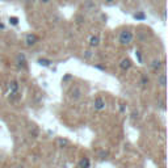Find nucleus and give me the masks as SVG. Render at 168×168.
Here are the masks:
<instances>
[{
    "mask_svg": "<svg viewBox=\"0 0 168 168\" xmlns=\"http://www.w3.org/2000/svg\"><path fill=\"white\" fill-rule=\"evenodd\" d=\"M133 39H134V34L130 30H122L120 33V36H118V42L122 46H129L133 42Z\"/></svg>",
    "mask_w": 168,
    "mask_h": 168,
    "instance_id": "1",
    "label": "nucleus"
},
{
    "mask_svg": "<svg viewBox=\"0 0 168 168\" xmlns=\"http://www.w3.org/2000/svg\"><path fill=\"white\" fill-rule=\"evenodd\" d=\"M70 97H71V100H74V101L80 100L81 97H83V89H81L79 85H75L70 91Z\"/></svg>",
    "mask_w": 168,
    "mask_h": 168,
    "instance_id": "2",
    "label": "nucleus"
},
{
    "mask_svg": "<svg viewBox=\"0 0 168 168\" xmlns=\"http://www.w3.org/2000/svg\"><path fill=\"white\" fill-rule=\"evenodd\" d=\"M105 106H106L105 100L102 99L101 96H97L96 99H94V101H93V109L97 110V112H101V110L105 109Z\"/></svg>",
    "mask_w": 168,
    "mask_h": 168,
    "instance_id": "3",
    "label": "nucleus"
},
{
    "mask_svg": "<svg viewBox=\"0 0 168 168\" xmlns=\"http://www.w3.org/2000/svg\"><path fill=\"white\" fill-rule=\"evenodd\" d=\"M37 42H38V37H37L34 33H30V34H28V36L25 37V45L28 47L34 46Z\"/></svg>",
    "mask_w": 168,
    "mask_h": 168,
    "instance_id": "4",
    "label": "nucleus"
},
{
    "mask_svg": "<svg viewBox=\"0 0 168 168\" xmlns=\"http://www.w3.org/2000/svg\"><path fill=\"white\" fill-rule=\"evenodd\" d=\"M84 9L89 13H93L97 10V4L93 0H85V3H84Z\"/></svg>",
    "mask_w": 168,
    "mask_h": 168,
    "instance_id": "5",
    "label": "nucleus"
},
{
    "mask_svg": "<svg viewBox=\"0 0 168 168\" xmlns=\"http://www.w3.org/2000/svg\"><path fill=\"white\" fill-rule=\"evenodd\" d=\"M156 83L160 88H165V85H167V75H165L164 72L159 74L156 78Z\"/></svg>",
    "mask_w": 168,
    "mask_h": 168,
    "instance_id": "6",
    "label": "nucleus"
},
{
    "mask_svg": "<svg viewBox=\"0 0 168 168\" xmlns=\"http://www.w3.org/2000/svg\"><path fill=\"white\" fill-rule=\"evenodd\" d=\"M120 68L122 71H127L131 68V60L129 58H123L122 60L120 62Z\"/></svg>",
    "mask_w": 168,
    "mask_h": 168,
    "instance_id": "7",
    "label": "nucleus"
},
{
    "mask_svg": "<svg viewBox=\"0 0 168 168\" xmlns=\"http://www.w3.org/2000/svg\"><path fill=\"white\" fill-rule=\"evenodd\" d=\"M162 66H163V62L160 59H154L150 63V68H151L152 71H155V72H158V71L162 68Z\"/></svg>",
    "mask_w": 168,
    "mask_h": 168,
    "instance_id": "8",
    "label": "nucleus"
},
{
    "mask_svg": "<svg viewBox=\"0 0 168 168\" xmlns=\"http://www.w3.org/2000/svg\"><path fill=\"white\" fill-rule=\"evenodd\" d=\"M79 168H89L91 167V160H89V158H81L80 160H79V164H78Z\"/></svg>",
    "mask_w": 168,
    "mask_h": 168,
    "instance_id": "9",
    "label": "nucleus"
},
{
    "mask_svg": "<svg viewBox=\"0 0 168 168\" xmlns=\"http://www.w3.org/2000/svg\"><path fill=\"white\" fill-rule=\"evenodd\" d=\"M9 92L12 94H16L18 92V88H20V84H18V81H16V80H13V81H10L9 83Z\"/></svg>",
    "mask_w": 168,
    "mask_h": 168,
    "instance_id": "10",
    "label": "nucleus"
},
{
    "mask_svg": "<svg viewBox=\"0 0 168 168\" xmlns=\"http://www.w3.org/2000/svg\"><path fill=\"white\" fill-rule=\"evenodd\" d=\"M16 64H17V67H25L26 66V59H25V55H22V54H20V55H17V58H16Z\"/></svg>",
    "mask_w": 168,
    "mask_h": 168,
    "instance_id": "11",
    "label": "nucleus"
},
{
    "mask_svg": "<svg viewBox=\"0 0 168 168\" xmlns=\"http://www.w3.org/2000/svg\"><path fill=\"white\" fill-rule=\"evenodd\" d=\"M100 45V37L99 36H92L89 38V47H97Z\"/></svg>",
    "mask_w": 168,
    "mask_h": 168,
    "instance_id": "12",
    "label": "nucleus"
},
{
    "mask_svg": "<svg viewBox=\"0 0 168 168\" xmlns=\"http://www.w3.org/2000/svg\"><path fill=\"white\" fill-rule=\"evenodd\" d=\"M37 62H38V64L43 66V67H49V66L51 64V60H50V59H46V58H39Z\"/></svg>",
    "mask_w": 168,
    "mask_h": 168,
    "instance_id": "13",
    "label": "nucleus"
},
{
    "mask_svg": "<svg viewBox=\"0 0 168 168\" xmlns=\"http://www.w3.org/2000/svg\"><path fill=\"white\" fill-rule=\"evenodd\" d=\"M148 78H147L146 75H142V78H141V81H139V84H141L142 87H146L147 84H148Z\"/></svg>",
    "mask_w": 168,
    "mask_h": 168,
    "instance_id": "14",
    "label": "nucleus"
},
{
    "mask_svg": "<svg viewBox=\"0 0 168 168\" xmlns=\"http://www.w3.org/2000/svg\"><path fill=\"white\" fill-rule=\"evenodd\" d=\"M68 143H70V142H68L67 139H62V138L58 139V144H59V147H66Z\"/></svg>",
    "mask_w": 168,
    "mask_h": 168,
    "instance_id": "15",
    "label": "nucleus"
},
{
    "mask_svg": "<svg viewBox=\"0 0 168 168\" xmlns=\"http://www.w3.org/2000/svg\"><path fill=\"white\" fill-rule=\"evenodd\" d=\"M108 155H109V152H108V151H101L99 154V158L101 160H104V159H106V158H108Z\"/></svg>",
    "mask_w": 168,
    "mask_h": 168,
    "instance_id": "16",
    "label": "nucleus"
},
{
    "mask_svg": "<svg viewBox=\"0 0 168 168\" xmlns=\"http://www.w3.org/2000/svg\"><path fill=\"white\" fill-rule=\"evenodd\" d=\"M30 135H33L34 138H37V136H38V129L37 127H33L30 130Z\"/></svg>",
    "mask_w": 168,
    "mask_h": 168,
    "instance_id": "17",
    "label": "nucleus"
},
{
    "mask_svg": "<svg viewBox=\"0 0 168 168\" xmlns=\"http://www.w3.org/2000/svg\"><path fill=\"white\" fill-rule=\"evenodd\" d=\"M134 18H136V20H144V15L143 13H135V15H134Z\"/></svg>",
    "mask_w": 168,
    "mask_h": 168,
    "instance_id": "18",
    "label": "nucleus"
},
{
    "mask_svg": "<svg viewBox=\"0 0 168 168\" xmlns=\"http://www.w3.org/2000/svg\"><path fill=\"white\" fill-rule=\"evenodd\" d=\"M9 22L12 24V25H17V24H18V18L17 17H9Z\"/></svg>",
    "mask_w": 168,
    "mask_h": 168,
    "instance_id": "19",
    "label": "nucleus"
},
{
    "mask_svg": "<svg viewBox=\"0 0 168 168\" xmlns=\"http://www.w3.org/2000/svg\"><path fill=\"white\" fill-rule=\"evenodd\" d=\"M91 57H92V51L91 50H87V51L84 52V58H85V59H89Z\"/></svg>",
    "mask_w": 168,
    "mask_h": 168,
    "instance_id": "20",
    "label": "nucleus"
},
{
    "mask_svg": "<svg viewBox=\"0 0 168 168\" xmlns=\"http://www.w3.org/2000/svg\"><path fill=\"white\" fill-rule=\"evenodd\" d=\"M83 21H84V17H83V16H81V15L76 16V22H78V24H81V22H83Z\"/></svg>",
    "mask_w": 168,
    "mask_h": 168,
    "instance_id": "21",
    "label": "nucleus"
},
{
    "mask_svg": "<svg viewBox=\"0 0 168 168\" xmlns=\"http://www.w3.org/2000/svg\"><path fill=\"white\" fill-rule=\"evenodd\" d=\"M39 1H41L42 4H49V3L51 1V0H39Z\"/></svg>",
    "mask_w": 168,
    "mask_h": 168,
    "instance_id": "22",
    "label": "nucleus"
},
{
    "mask_svg": "<svg viewBox=\"0 0 168 168\" xmlns=\"http://www.w3.org/2000/svg\"><path fill=\"white\" fill-rule=\"evenodd\" d=\"M105 3H106V4H113V3L116 1V0H104Z\"/></svg>",
    "mask_w": 168,
    "mask_h": 168,
    "instance_id": "23",
    "label": "nucleus"
},
{
    "mask_svg": "<svg viewBox=\"0 0 168 168\" xmlns=\"http://www.w3.org/2000/svg\"><path fill=\"white\" fill-rule=\"evenodd\" d=\"M136 57H138L139 62H141V63H142V57H141V54H139V51H136Z\"/></svg>",
    "mask_w": 168,
    "mask_h": 168,
    "instance_id": "24",
    "label": "nucleus"
},
{
    "mask_svg": "<svg viewBox=\"0 0 168 168\" xmlns=\"http://www.w3.org/2000/svg\"><path fill=\"white\" fill-rule=\"evenodd\" d=\"M0 29H4V24L0 22Z\"/></svg>",
    "mask_w": 168,
    "mask_h": 168,
    "instance_id": "25",
    "label": "nucleus"
},
{
    "mask_svg": "<svg viewBox=\"0 0 168 168\" xmlns=\"http://www.w3.org/2000/svg\"><path fill=\"white\" fill-rule=\"evenodd\" d=\"M151 1H154V3H155V1H159V0H151Z\"/></svg>",
    "mask_w": 168,
    "mask_h": 168,
    "instance_id": "26",
    "label": "nucleus"
}]
</instances>
